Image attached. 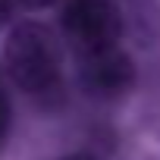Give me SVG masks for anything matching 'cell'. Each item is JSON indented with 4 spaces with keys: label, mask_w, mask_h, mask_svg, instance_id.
Listing matches in <instances>:
<instances>
[{
    "label": "cell",
    "mask_w": 160,
    "mask_h": 160,
    "mask_svg": "<svg viewBox=\"0 0 160 160\" xmlns=\"http://www.w3.org/2000/svg\"><path fill=\"white\" fill-rule=\"evenodd\" d=\"M3 69L28 98L47 101L63 91V50L44 22L25 19L10 32L3 44Z\"/></svg>",
    "instance_id": "cell-1"
},
{
    "label": "cell",
    "mask_w": 160,
    "mask_h": 160,
    "mask_svg": "<svg viewBox=\"0 0 160 160\" xmlns=\"http://www.w3.org/2000/svg\"><path fill=\"white\" fill-rule=\"evenodd\" d=\"M60 28L75 57L119 44L122 16L113 0H66L60 10Z\"/></svg>",
    "instance_id": "cell-2"
},
{
    "label": "cell",
    "mask_w": 160,
    "mask_h": 160,
    "mask_svg": "<svg viewBox=\"0 0 160 160\" xmlns=\"http://www.w3.org/2000/svg\"><path fill=\"white\" fill-rule=\"evenodd\" d=\"M135 60L119 47H104L78 57V88L94 101H119L135 88Z\"/></svg>",
    "instance_id": "cell-3"
},
{
    "label": "cell",
    "mask_w": 160,
    "mask_h": 160,
    "mask_svg": "<svg viewBox=\"0 0 160 160\" xmlns=\"http://www.w3.org/2000/svg\"><path fill=\"white\" fill-rule=\"evenodd\" d=\"M10 122H13V104H10V91H7V78L0 69V148H3L7 135H10Z\"/></svg>",
    "instance_id": "cell-4"
},
{
    "label": "cell",
    "mask_w": 160,
    "mask_h": 160,
    "mask_svg": "<svg viewBox=\"0 0 160 160\" xmlns=\"http://www.w3.org/2000/svg\"><path fill=\"white\" fill-rule=\"evenodd\" d=\"M13 10H16V0H0V28L13 19Z\"/></svg>",
    "instance_id": "cell-5"
},
{
    "label": "cell",
    "mask_w": 160,
    "mask_h": 160,
    "mask_svg": "<svg viewBox=\"0 0 160 160\" xmlns=\"http://www.w3.org/2000/svg\"><path fill=\"white\" fill-rule=\"evenodd\" d=\"M53 3L57 0H16V7H25V10H47Z\"/></svg>",
    "instance_id": "cell-6"
},
{
    "label": "cell",
    "mask_w": 160,
    "mask_h": 160,
    "mask_svg": "<svg viewBox=\"0 0 160 160\" xmlns=\"http://www.w3.org/2000/svg\"><path fill=\"white\" fill-rule=\"evenodd\" d=\"M60 160H101V157H94V154H85V151H78V154H66V157H60Z\"/></svg>",
    "instance_id": "cell-7"
}]
</instances>
